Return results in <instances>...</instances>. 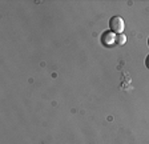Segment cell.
Wrapping results in <instances>:
<instances>
[{
  "label": "cell",
  "instance_id": "obj_1",
  "mask_svg": "<svg viewBox=\"0 0 149 144\" xmlns=\"http://www.w3.org/2000/svg\"><path fill=\"white\" fill-rule=\"evenodd\" d=\"M124 28H125V23L121 16H112L111 19H109V29L113 34H116V35L123 34Z\"/></svg>",
  "mask_w": 149,
  "mask_h": 144
},
{
  "label": "cell",
  "instance_id": "obj_2",
  "mask_svg": "<svg viewBox=\"0 0 149 144\" xmlns=\"http://www.w3.org/2000/svg\"><path fill=\"white\" fill-rule=\"evenodd\" d=\"M115 40H116V34H113L112 31H105L101 35V43H102V45H105V47L113 45Z\"/></svg>",
  "mask_w": 149,
  "mask_h": 144
},
{
  "label": "cell",
  "instance_id": "obj_3",
  "mask_svg": "<svg viewBox=\"0 0 149 144\" xmlns=\"http://www.w3.org/2000/svg\"><path fill=\"white\" fill-rule=\"evenodd\" d=\"M125 43H127V36H125L124 34H118V35H116L115 44H117V45H124Z\"/></svg>",
  "mask_w": 149,
  "mask_h": 144
},
{
  "label": "cell",
  "instance_id": "obj_4",
  "mask_svg": "<svg viewBox=\"0 0 149 144\" xmlns=\"http://www.w3.org/2000/svg\"><path fill=\"white\" fill-rule=\"evenodd\" d=\"M145 67L149 69V55L146 56V59H145Z\"/></svg>",
  "mask_w": 149,
  "mask_h": 144
},
{
  "label": "cell",
  "instance_id": "obj_5",
  "mask_svg": "<svg viewBox=\"0 0 149 144\" xmlns=\"http://www.w3.org/2000/svg\"><path fill=\"white\" fill-rule=\"evenodd\" d=\"M148 45H149V38H148Z\"/></svg>",
  "mask_w": 149,
  "mask_h": 144
}]
</instances>
